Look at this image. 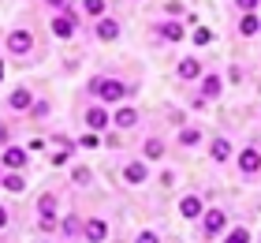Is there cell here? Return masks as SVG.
<instances>
[{
	"label": "cell",
	"mask_w": 261,
	"mask_h": 243,
	"mask_svg": "<svg viewBox=\"0 0 261 243\" xmlns=\"http://www.w3.org/2000/svg\"><path fill=\"white\" fill-rule=\"evenodd\" d=\"M90 94H93V97H101V101H109V105H116V101H123V97L130 94V86H127V82H120V79L101 75V79H93V82H90Z\"/></svg>",
	"instance_id": "obj_1"
},
{
	"label": "cell",
	"mask_w": 261,
	"mask_h": 243,
	"mask_svg": "<svg viewBox=\"0 0 261 243\" xmlns=\"http://www.w3.org/2000/svg\"><path fill=\"white\" fill-rule=\"evenodd\" d=\"M8 49H11L15 56H27L30 49H34V34H30V30H11V34H8Z\"/></svg>",
	"instance_id": "obj_2"
},
{
	"label": "cell",
	"mask_w": 261,
	"mask_h": 243,
	"mask_svg": "<svg viewBox=\"0 0 261 243\" xmlns=\"http://www.w3.org/2000/svg\"><path fill=\"white\" fill-rule=\"evenodd\" d=\"M75 23H79V11L75 8H67V15H60V19H53V34L56 38H71V34H75Z\"/></svg>",
	"instance_id": "obj_3"
},
{
	"label": "cell",
	"mask_w": 261,
	"mask_h": 243,
	"mask_svg": "<svg viewBox=\"0 0 261 243\" xmlns=\"http://www.w3.org/2000/svg\"><path fill=\"white\" fill-rule=\"evenodd\" d=\"M224 225H228V213H224V210H209V213H205V221H201V232L213 239V236H220V232H224Z\"/></svg>",
	"instance_id": "obj_4"
},
{
	"label": "cell",
	"mask_w": 261,
	"mask_h": 243,
	"mask_svg": "<svg viewBox=\"0 0 261 243\" xmlns=\"http://www.w3.org/2000/svg\"><path fill=\"white\" fill-rule=\"evenodd\" d=\"M239 168H243L246 176L261 172V153H257V146H246V150L239 153Z\"/></svg>",
	"instance_id": "obj_5"
},
{
	"label": "cell",
	"mask_w": 261,
	"mask_h": 243,
	"mask_svg": "<svg viewBox=\"0 0 261 243\" xmlns=\"http://www.w3.org/2000/svg\"><path fill=\"white\" fill-rule=\"evenodd\" d=\"M82 236H86L90 243H101L105 236H109V225H105L101 217H93V221H86V225H82Z\"/></svg>",
	"instance_id": "obj_6"
},
{
	"label": "cell",
	"mask_w": 261,
	"mask_h": 243,
	"mask_svg": "<svg viewBox=\"0 0 261 243\" xmlns=\"http://www.w3.org/2000/svg\"><path fill=\"white\" fill-rule=\"evenodd\" d=\"M38 210H41V228H53V217H56V194H41V198H38Z\"/></svg>",
	"instance_id": "obj_7"
},
{
	"label": "cell",
	"mask_w": 261,
	"mask_h": 243,
	"mask_svg": "<svg viewBox=\"0 0 261 243\" xmlns=\"http://www.w3.org/2000/svg\"><path fill=\"white\" fill-rule=\"evenodd\" d=\"M179 213L187 217V221H194V217H201V213H205V206H201V198H198V194H187V198L179 202Z\"/></svg>",
	"instance_id": "obj_8"
},
{
	"label": "cell",
	"mask_w": 261,
	"mask_h": 243,
	"mask_svg": "<svg viewBox=\"0 0 261 243\" xmlns=\"http://www.w3.org/2000/svg\"><path fill=\"white\" fill-rule=\"evenodd\" d=\"M146 176H149V168L142 165V161H130V165L123 168V180H127V184H135V187L146 184Z\"/></svg>",
	"instance_id": "obj_9"
},
{
	"label": "cell",
	"mask_w": 261,
	"mask_h": 243,
	"mask_svg": "<svg viewBox=\"0 0 261 243\" xmlns=\"http://www.w3.org/2000/svg\"><path fill=\"white\" fill-rule=\"evenodd\" d=\"M97 38L101 41H116L120 38V23L116 19H97Z\"/></svg>",
	"instance_id": "obj_10"
},
{
	"label": "cell",
	"mask_w": 261,
	"mask_h": 243,
	"mask_svg": "<svg viewBox=\"0 0 261 243\" xmlns=\"http://www.w3.org/2000/svg\"><path fill=\"white\" fill-rule=\"evenodd\" d=\"M4 165H8V168H19V172H22V168H27V150H19V146H8V150H4Z\"/></svg>",
	"instance_id": "obj_11"
},
{
	"label": "cell",
	"mask_w": 261,
	"mask_h": 243,
	"mask_svg": "<svg viewBox=\"0 0 261 243\" xmlns=\"http://www.w3.org/2000/svg\"><path fill=\"white\" fill-rule=\"evenodd\" d=\"M4 191H11V194H22V191H27V180H22L19 168H11V172L4 176Z\"/></svg>",
	"instance_id": "obj_12"
},
{
	"label": "cell",
	"mask_w": 261,
	"mask_h": 243,
	"mask_svg": "<svg viewBox=\"0 0 261 243\" xmlns=\"http://www.w3.org/2000/svg\"><path fill=\"white\" fill-rule=\"evenodd\" d=\"M86 124L93 127V131H101V127H109V108H90V113H86Z\"/></svg>",
	"instance_id": "obj_13"
},
{
	"label": "cell",
	"mask_w": 261,
	"mask_h": 243,
	"mask_svg": "<svg viewBox=\"0 0 261 243\" xmlns=\"http://www.w3.org/2000/svg\"><path fill=\"white\" fill-rule=\"evenodd\" d=\"M257 30H261V19L254 15V11H246V15H243V23H239V34H243V38H254Z\"/></svg>",
	"instance_id": "obj_14"
},
{
	"label": "cell",
	"mask_w": 261,
	"mask_h": 243,
	"mask_svg": "<svg viewBox=\"0 0 261 243\" xmlns=\"http://www.w3.org/2000/svg\"><path fill=\"white\" fill-rule=\"evenodd\" d=\"M213 161H228V157H231V142L228 139H213Z\"/></svg>",
	"instance_id": "obj_15"
},
{
	"label": "cell",
	"mask_w": 261,
	"mask_h": 243,
	"mask_svg": "<svg viewBox=\"0 0 261 243\" xmlns=\"http://www.w3.org/2000/svg\"><path fill=\"white\" fill-rule=\"evenodd\" d=\"M112 124L116 127H135L138 124V113H135V108H120V113L112 116Z\"/></svg>",
	"instance_id": "obj_16"
},
{
	"label": "cell",
	"mask_w": 261,
	"mask_h": 243,
	"mask_svg": "<svg viewBox=\"0 0 261 243\" xmlns=\"http://www.w3.org/2000/svg\"><path fill=\"white\" fill-rule=\"evenodd\" d=\"M201 75V60H179V79H198Z\"/></svg>",
	"instance_id": "obj_17"
},
{
	"label": "cell",
	"mask_w": 261,
	"mask_h": 243,
	"mask_svg": "<svg viewBox=\"0 0 261 243\" xmlns=\"http://www.w3.org/2000/svg\"><path fill=\"white\" fill-rule=\"evenodd\" d=\"M8 105H11V108H19V113H22V108H30V105H34V97H30V90H15V94L8 97Z\"/></svg>",
	"instance_id": "obj_18"
},
{
	"label": "cell",
	"mask_w": 261,
	"mask_h": 243,
	"mask_svg": "<svg viewBox=\"0 0 261 243\" xmlns=\"http://www.w3.org/2000/svg\"><path fill=\"white\" fill-rule=\"evenodd\" d=\"M201 142V127H183L179 131V146H198Z\"/></svg>",
	"instance_id": "obj_19"
},
{
	"label": "cell",
	"mask_w": 261,
	"mask_h": 243,
	"mask_svg": "<svg viewBox=\"0 0 261 243\" xmlns=\"http://www.w3.org/2000/svg\"><path fill=\"white\" fill-rule=\"evenodd\" d=\"M217 94H220V79L205 75V79H201V97H217Z\"/></svg>",
	"instance_id": "obj_20"
},
{
	"label": "cell",
	"mask_w": 261,
	"mask_h": 243,
	"mask_svg": "<svg viewBox=\"0 0 261 243\" xmlns=\"http://www.w3.org/2000/svg\"><path fill=\"white\" fill-rule=\"evenodd\" d=\"M64 236H67V239H75V236H82V221H79V213H71L67 221H64Z\"/></svg>",
	"instance_id": "obj_21"
},
{
	"label": "cell",
	"mask_w": 261,
	"mask_h": 243,
	"mask_svg": "<svg viewBox=\"0 0 261 243\" xmlns=\"http://www.w3.org/2000/svg\"><path fill=\"white\" fill-rule=\"evenodd\" d=\"M161 34H164L168 41H179V38H183V27H179V23H164V27H161Z\"/></svg>",
	"instance_id": "obj_22"
},
{
	"label": "cell",
	"mask_w": 261,
	"mask_h": 243,
	"mask_svg": "<svg viewBox=\"0 0 261 243\" xmlns=\"http://www.w3.org/2000/svg\"><path fill=\"white\" fill-rule=\"evenodd\" d=\"M161 153H164V142H161V139H149V142H146V157H149V161H157Z\"/></svg>",
	"instance_id": "obj_23"
},
{
	"label": "cell",
	"mask_w": 261,
	"mask_h": 243,
	"mask_svg": "<svg viewBox=\"0 0 261 243\" xmlns=\"http://www.w3.org/2000/svg\"><path fill=\"white\" fill-rule=\"evenodd\" d=\"M224 243H250V232H246V228H231V232L224 236Z\"/></svg>",
	"instance_id": "obj_24"
},
{
	"label": "cell",
	"mask_w": 261,
	"mask_h": 243,
	"mask_svg": "<svg viewBox=\"0 0 261 243\" xmlns=\"http://www.w3.org/2000/svg\"><path fill=\"white\" fill-rule=\"evenodd\" d=\"M82 8H86L90 15H97V19L105 15V0H82Z\"/></svg>",
	"instance_id": "obj_25"
},
{
	"label": "cell",
	"mask_w": 261,
	"mask_h": 243,
	"mask_svg": "<svg viewBox=\"0 0 261 243\" xmlns=\"http://www.w3.org/2000/svg\"><path fill=\"white\" fill-rule=\"evenodd\" d=\"M71 180H75V184H90V168H75Z\"/></svg>",
	"instance_id": "obj_26"
},
{
	"label": "cell",
	"mask_w": 261,
	"mask_h": 243,
	"mask_svg": "<svg viewBox=\"0 0 261 243\" xmlns=\"http://www.w3.org/2000/svg\"><path fill=\"white\" fill-rule=\"evenodd\" d=\"M209 41H213L209 30H194V45H209Z\"/></svg>",
	"instance_id": "obj_27"
},
{
	"label": "cell",
	"mask_w": 261,
	"mask_h": 243,
	"mask_svg": "<svg viewBox=\"0 0 261 243\" xmlns=\"http://www.w3.org/2000/svg\"><path fill=\"white\" fill-rule=\"evenodd\" d=\"M30 113H34V116H49V101H38V105H30Z\"/></svg>",
	"instance_id": "obj_28"
},
{
	"label": "cell",
	"mask_w": 261,
	"mask_h": 243,
	"mask_svg": "<svg viewBox=\"0 0 261 243\" xmlns=\"http://www.w3.org/2000/svg\"><path fill=\"white\" fill-rule=\"evenodd\" d=\"M235 4H239L243 11H257V4H261V0H235Z\"/></svg>",
	"instance_id": "obj_29"
},
{
	"label": "cell",
	"mask_w": 261,
	"mask_h": 243,
	"mask_svg": "<svg viewBox=\"0 0 261 243\" xmlns=\"http://www.w3.org/2000/svg\"><path fill=\"white\" fill-rule=\"evenodd\" d=\"M135 243H157V232H142V236H138Z\"/></svg>",
	"instance_id": "obj_30"
},
{
	"label": "cell",
	"mask_w": 261,
	"mask_h": 243,
	"mask_svg": "<svg viewBox=\"0 0 261 243\" xmlns=\"http://www.w3.org/2000/svg\"><path fill=\"white\" fill-rule=\"evenodd\" d=\"M4 225H8V210L0 206V228H4Z\"/></svg>",
	"instance_id": "obj_31"
},
{
	"label": "cell",
	"mask_w": 261,
	"mask_h": 243,
	"mask_svg": "<svg viewBox=\"0 0 261 243\" xmlns=\"http://www.w3.org/2000/svg\"><path fill=\"white\" fill-rule=\"evenodd\" d=\"M49 4H53V8H67V0H49Z\"/></svg>",
	"instance_id": "obj_32"
}]
</instances>
